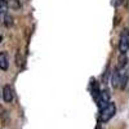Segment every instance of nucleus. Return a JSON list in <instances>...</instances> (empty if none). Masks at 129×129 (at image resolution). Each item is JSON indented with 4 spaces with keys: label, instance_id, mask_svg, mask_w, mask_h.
Here are the masks:
<instances>
[{
    "label": "nucleus",
    "instance_id": "nucleus-1",
    "mask_svg": "<svg viewBox=\"0 0 129 129\" xmlns=\"http://www.w3.org/2000/svg\"><path fill=\"white\" fill-rule=\"evenodd\" d=\"M116 112V106L114 102H109L103 109H101V112H100V117H98V121L100 123H107L109 120H111L114 115Z\"/></svg>",
    "mask_w": 129,
    "mask_h": 129
},
{
    "label": "nucleus",
    "instance_id": "nucleus-2",
    "mask_svg": "<svg viewBox=\"0 0 129 129\" xmlns=\"http://www.w3.org/2000/svg\"><path fill=\"white\" fill-rule=\"evenodd\" d=\"M129 48V34H128V28H125L121 35H120V40H119V52L121 54H125Z\"/></svg>",
    "mask_w": 129,
    "mask_h": 129
},
{
    "label": "nucleus",
    "instance_id": "nucleus-3",
    "mask_svg": "<svg viewBox=\"0 0 129 129\" xmlns=\"http://www.w3.org/2000/svg\"><path fill=\"white\" fill-rule=\"evenodd\" d=\"M95 102H97V106H98L100 109H103V107L110 102V93L107 90H101L100 94L97 95Z\"/></svg>",
    "mask_w": 129,
    "mask_h": 129
},
{
    "label": "nucleus",
    "instance_id": "nucleus-4",
    "mask_svg": "<svg viewBox=\"0 0 129 129\" xmlns=\"http://www.w3.org/2000/svg\"><path fill=\"white\" fill-rule=\"evenodd\" d=\"M123 70H124V69H123ZM123 70H119V69H115V70H114V72H112V75H111V84H112L114 88H119Z\"/></svg>",
    "mask_w": 129,
    "mask_h": 129
},
{
    "label": "nucleus",
    "instance_id": "nucleus-5",
    "mask_svg": "<svg viewBox=\"0 0 129 129\" xmlns=\"http://www.w3.org/2000/svg\"><path fill=\"white\" fill-rule=\"evenodd\" d=\"M14 98V92H13V88L10 85H5L3 88V100L5 102H12Z\"/></svg>",
    "mask_w": 129,
    "mask_h": 129
},
{
    "label": "nucleus",
    "instance_id": "nucleus-6",
    "mask_svg": "<svg viewBox=\"0 0 129 129\" xmlns=\"http://www.w3.org/2000/svg\"><path fill=\"white\" fill-rule=\"evenodd\" d=\"M9 67V59L5 52H0V70L7 71Z\"/></svg>",
    "mask_w": 129,
    "mask_h": 129
},
{
    "label": "nucleus",
    "instance_id": "nucleus-7",
    "mask_svg": "<svg viewBox=\"0 0 129 129\" xmlns=\"http://www.w3.org/2000/svg\"><path fill=\"white\" fill-rule=\"evenodd\" d=\"M126 83H128V71H126V69H125V70H123V72H121V79H120V85H119V88H120L121 90H124V89L126 88Z\"/></svg>",
    "mask_w": 129,
    "mask_h": 129
},
{
    "label": "nucleus",
    "instance_id": "nucleus-8",
    "mask_svg": "<svg viewBox=\"0 0 129 129\" xmlns=\"http://www.w3.org/2000/svg\"><path fill=\"white\" fill-rule=\"evenodd\" d=\"M100 92H101V89H100V87H98V83H97L95 80H93V81H92V95H93L94 100L97 98V95L100 94Z\"/></svg>",
    "mask_w": 129,
    "mask_h": 129
},
{
    "label": "nucleus",
    "instance_id": "nucleus-9",
    "mask_svg": "<svg viewBox=\"0 0 129 129\" xmlns=\"http://www.w3.org/2000/svg\"><path fill=\"white\" fill-rule=\"evenodd\" d=\"M8 10V2L7 0H0V14H5Z\"/></svg>",
    "mask_w": 129,
    "mask_h": 129
},
{
    "label": "nucleus",
    "instance_id": "nucleus-10",
    "mask_svg": "<svg viewBox=\"0 0 129 129\" xmlns=\"http://www.w3.org/2000/svg\"><path fill=\"white\" fill-rule=\"evenodd\" d=\"M4 23H5L7 27L12 26V25H13V17L9 16V14H5V17H4Z\"/></svg>",
    "mask_w": 129,
    "mask_h": 129
},
{
    "label": "nucleus",
    "instance_id": "nucleus-11",
    "mask_svg": "<svg viewBox=\"0 0 129 129\" xmlns=\"http://www.w3.org/2000/svg\"><path fill=\"white\" fill-rule=\"evenodd\" d=\"M115 8H117V7H120V5H123L124 4V0H112V3H111Z\"/></svg>",
    "mask_w": 129,
    "mask_h": 129
},
{
    "label": "nucleus",
    "instance_id": "nucleus-12",
    "mask_svg": "<svg viewBox=\"0 0 129 129\" xmlns=\"http://www.w3.org/2000/svg\"><path fill=\"white\" fill-rule=\"evenodd\" d=\"M3 112H4V109H3V107H2V106H0V115H2Z\"/></svg>",
    "mask_w": 129,
    "mask_h": 129
},
{
    "label": "nucleus",
    "instance_id": "nucleus-13",
    "mask_svg": "<svg viewBox=\"0 0 129 129\" xmlns=\"http://www.w3.org/2000/svg\"><path fill=\"white\" fill-rule=\"evenodd\" d=\"M2 41H3V36H2V35H0V43H2Z\"/></svg>",
    "mask_w": 129,
    "mask_h": 129
},
{
    "label": "nucleus",
    "instance_id": "nucleus-14",
    "mask_svg": "<svg viewBox=\"0 0 129 129\" xmlns=\"http://www.w3.org/2000/svg\"><path fill=\"white\" fill-rule=\"evenodd\" d=\"M97 129H101V128H97Z\"/></svg>",
    "mask_w": 129,
    "mask_h": 129
}]
</instances>
